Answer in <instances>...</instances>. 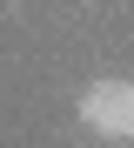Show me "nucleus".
<instances>
[{
  "mask_svg": "<svg viewBox=\"0 0 134 148\" xmlns=\"http://www.w3.org/2000/svg\"><path fill=\"white\" fill-rule=\"evenodd\" d=\"M74 114H80V128H94L101 141H127L134 135V81H127V74L87 81L80 101H74Z\"/></svg>",
  "mask_w": 134,
  "mask_h": 148,
  "instance_id": "1",
  "label": "nucleus"
}]
</instances>
